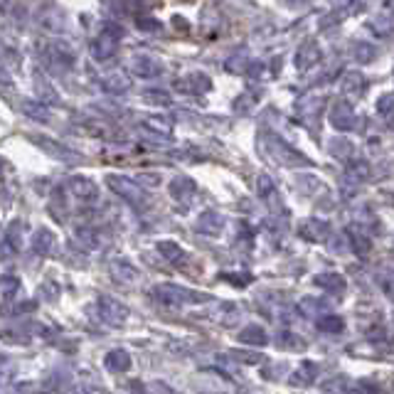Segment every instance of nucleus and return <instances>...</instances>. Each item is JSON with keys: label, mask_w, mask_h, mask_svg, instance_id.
<instances>
[{"label": "nucleus", "mask_w": 394, "mask_h": 394, "mask_svg": "<svg viewBox=\"0 0 394 394\" xmlns=\"http://www.w3.org/2000/svg\"><path fill=\"white\" fill-rule=\"evenodd\" d=\"M153 296H156L158 303L168 306V308H185V306L212 301L209 293H200L195 291V288L180 286V283H158V286L153 288Z\"/></svg>", "instance_id": "1"}, {"label": "nucleus", "mask_w": 394, "mask_h": 394, "mask_svg": "<svg viewBox=\"0 0 394 394\" xmlns=\"http://www.w3.org/2000/svg\"><path fill=\"white\" fill-rule=\"evenodd\" d=\"M99 313H102V318L109 326H121L129 318V308L121 301L111 299V296H102L99 299Z\"/></svg>", "instance_id": "2"}, {"label": "nucleus", "mask_w": 394, "mask_h": 394, "mask_svg": "<svg viewBox=\"0 0 394 394\" xmlns=\"http://www.w3.org/2000/svg\"><path fill=\"white\" fill-rule=\"evenodd\" d=\"M109 185L113 187V192H118V195L124 197V200H129L131 205H143V190L138 185H135L133 180H129V178H118V175H109Z\"/></svg>", "instance_id": "3"}, {"label": "nucleus", "mask_w": 394, "mask_h": 394, "mask_svg": "<svg viewBox=\"0 0 394 394\" xmlns=\"http://www.w3.org/2000/svg\"><path fill=\"white\" fill-rule=\"evenodd\" d=\"M47 62L55 64V72H64V69L72 67L74 55L67 47V42H52V45L47 47Z\"/></svg>", "instance_id": "4"}, {"label": "nucleus", "mask_w": 394, "mask_h": 394, "mask_svg": "<svg viewBox=\"0 0 394 394\" xmlns=\"http://www.w3.org/2000/svg\"><path fill=\"white\" fill-rule=\"evenodd\" d=\"M236 340L247 348H266L269 345V332L261 326H247L236 332Z\"/></svg>", "instance_id": "5"}, {"label": "nucleus", "mask_w": 394, "mask_h": 394, "mask_svg": "<svg viewBox=\"0 0 394 394\" xmlns=\"http://www.w3.org/2000/svg\"><path fill=\"white\" fill-rule=\"evenodd\" d=\"M35 96H37V102L45 104V106L59 104V91L47 82L42 72H35Z\"/></svg>", "instance_id": "6"}, {"label": "nucleus", "mask_w": 394, "mask_h": 394, "mask_svg": "<svg viewBox=\"0 0 394 394\" xmlns=\"http://www.w3.org/2000/svg\"><path fill=\"white\" fill-rule=\"evenodd\" d=\"M318 375H321V367L315 365V362H303V365L288 377V382H291L293 387H308V384H313L315 379H318Z\"/></svg>", "instance_id": "7"}, {"label": "nucleus", "mask_w": 394, "mask_h": 394, "mask_svg": "<svg viewBox=\"0 0 394 394\" xmlns=\"http://www.w3.org/2000/svg\"><path fill=\"white\" fill-rule=\"evenodd\" d=\"M17 109H20V111H23L28 118L37 121V124H47V121L52 118L50 109H47L45 104L32 102V99H20V102H17Z\"/></svg>", "instance_id": "8"}, {"label": "nucleus", "mask_w": 394, "mask_h": 394, "mask_svg": "<svg viewBox=\"0 0 394 394\" xmlns=\"http://www.w3.org/2000/svg\"><path fill=\"white\" fill-rule=\"evenodd\" d=\"M69 190L74 192V197L84 200V203H91V200L99 197V190H96V185L89 178H72V180H69Z\"/></svg>", "instance_id": "9"}, {"label": "nucleus", "mask_w": 394, "mask_h": 394, "mask_svg": "<svg viewBox=\"0 0 394 394\" xmlns=\"http://www.w3.org/2000/svg\"><path fill=\"white\" fill-rule=\"evenodd\" d=\"M113 50H116V35L111 32L99 35V37L94 39V45H91V55H94L96 59H106V57L113 55Z\"/></svg>", "instance_id": "10"}, {"label": "nucleus", "mask_w": 394, "mask_h": 394, "mask_svg": "<svg viewBox=\"0 0 394 394\" xmlns=\"http://www.w3.org/2000/svg\"><path fill=\"white\" fill-rule=\"evenodd\" d=\"M32 141L37 143L42 151H47L50 156H55V158H62V160H74V153L69 151V148H64V146H59V143H55V141H50V138H45V135H32Z\"/></svg>", "instance_id": "11"}, {"label": "nucleus", "mask_w": 394, "mask_h": 394, "mask_svg": "<svg viewBox=\"0 0 394 394\" xmlns=\"http://www.w3.org/2000/svg\"><path fill=\"white\" fill-rule=\"evenodd\" d=\"M104 365H106L111 372H126V370H131V355L121 348L111 350V353L104 357Z\"/></svg>", "instance_id": "12"}, {"label": "nucleus", "mask_w": 394, "mask_h": 394, "mask_svg": "<svg viewBox=\"0 0 394 394\" xmlns=\"http://www.w3.org/2000/svg\"><path fill=\"white\" fill-rule=\"evenodd\" d=\"M111 274L118 283H133L138 281V269L129 264V261H113L111 264Z\"/></svg>", "instance_id": "13"}, {"label": "nucleus", "mask_w": 394, "mask_h": 394, "mask_svg": "<svg viewBox=\"0 0 394 394\" xmlns=\"http://www.w3.org/2000/svg\"><path fill=\"white\" fill-rule=\"evenodd\" d=\"M315 283H318L321 288H326V291H330V293H343L345 288H348V281H345L340 274H321V276H315Z\"/></svg>", "instance_id": "14"}, {"label": "nucleus", "mask_w": 394, "mask_h": 394, "mask_svg": "<svg viewBox=\"0 0 394 394\" xmlns=\"http://www.w3.org/2000/svg\"><path fill=\"white\" fill-rule=\"evenodd\" d=\"M52 244H55V234H52L50 229H42L39 232H35V236H32V247H35V252H39V254H47L52 249Z\"/></svg>", "instance_id": "15"}, {"label": "nucleus", "mask_w": 394, "mask_h": 394, "mask_svg": "<svg viewBox=\"0 0 394 394\" xmlns=\"http://www.w3.org/2000/svg\"><path fill=\"white\" fill-rule=\"evenodd\" d=\"M102 86L106 91H124L126 86H129V79L124 77L121 72H113V74H106V77H102Z\"/></svg>", "instance_id": "16"}, {"label": "nucleus", "mask_w": 394, "mask_h": 394, "mask_svg": "<svg viewBox=\"0 0 394 394\" xmlns=\"http://www.w3.org/2000/svg\"><path fill=\"white\" fill-rule=\"evenodd\" d=\"M318 328H321L323 332H343L345 321L340 315H321V318H318Z\"/></svg>", "instance_id": "17"}, {"label": "nucleus", "mask_w": 394, "mask_h": 394, "mask_svg": "<svg viewBox=\"0 0 394 394\" xmlns=\"http://www.w3.org/2000/svg\"><path fill=\"white\" fill-rule=\"evenodd\" d=\"M279 345H283V348H288V350H303L306 340L301 338V335H293V332L283 330V332H279Z\"/></svg>", "instance_id": "18"}, {"label": "nucleus", "mask_w": 394, "mask_h": 394, "mask_svg": "<svg viewBox=\"0 0 394 394\" xmlns=\"http://www.w3.org/2000/svg\"><path fill=\"white\" fill-rule=\"evenodd\" d=\"M158 252L163 254L165 259L168 261H178L182 259V249L180 244H175V242H158Z\"/></svg>", "instance_id": "19"}, {"label": "nucleus", "mask_w": 394, "mask_h": 394, "mask_svg": "<svg viewBox=\"0 0 394 394\" xmlns=\"http://www.w3.org/2000/svg\"><path fill=\"white\" fill-rule=\"evenodd\" d=\"M232 357H234V360H239V362H244V365H259L261 362V355H254V353H239V350H234V353H232Z\"/></svg>", "instance_id": "20"}, {"label": "nucleus", "mask_w": 394, "mask_h": 394, "mask_svg": "<svg viewBox=\"0 0 394 394\" xmlns=\"http://www.w3.org/2000/svg\"><path fill=\"white\" fill-rule=\"evenodd\" d=\"M148 394H175V392L168 387V384L156 382V384H151V387H148Z\"/></svg>", "instance_id": "21"}, {"label": "nucleus", "mask_w": 394, "mask_h": 394, "mask_svg": "<svg viewBox=\"0 0 394 394\" xmlns=\"http://www.w3.org/2000/svg\"><path fill=\"white\" fill-rule=\"evenodd\" d=\"M0 86H12V79H10V74L6 72V69L0 67Z\"/></svg>", "instance_id": "22"}, {"label": "nucleus", "mask_w": 394, "mask_h": 394, "mask_svg": "<svg viewBox=\"0 0 394 394\" xmlns=\"http://www.w3.org/2000/svg\"><path fill=\"white\" fill-rule=\"evenodd\" d=\"M59 394H89L84 387H69V389H64V392H59Z\"/></svg>", "instance_id": "23"}, {"label": "nucleus", "mask_w": 394, "mask_h": 394, "mask_svg": "<svg viewBox=\"0 0 394 394\" xmlns=\"http://www.w3.org/2000/svg\"><path fill=\"white\" fill-rule=\"evenodd\" d=\"M0 170H3V160H0Z\"/></svg>", "instance_id": "24"}]
</instances>
